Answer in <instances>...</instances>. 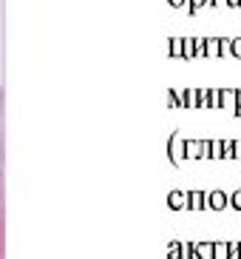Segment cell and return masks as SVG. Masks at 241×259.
Returning a JSON list of instances; mask_svg holds the SVG:
<instances>
[{"mask_svg": "<svg viewBox=\"0 0 241 259\" xmlns=\"http://www.w3.org/2000/svg\"><path fill=\"white\" fill-rule=\"evenodd\" d=\"M6 162V92L0 85V168Z\"/></svg>", "mask_w": 241, "mask_h": 259, "instance_id": "6da1fadb", "label": "cell"}, {"mask_svg": "<svg viewBox=\"0 0 241 259\" xmlns=\"http://www.w3.org/2000/svg\"><path fill=\"white\" fill-rule=\"evenodd\" d=\"M0 222H6V177L0 168Z\"/></svg>", "mask_w": 241, "mask_h": 259, "instance_id": "7a4b0ae2", "label": "cell"}, {"mask_svg": "<svg viewBox=\"0 0 241 259\" xmlns=\"http://www.w3.org/2000/svg\"><path fill=\"white\" fill-rule=\"evenodd\" d=\"M0 259H6V222H0Z\"/></svg>", "mask_w": 241, "mask_h": 259, "instance_id": "3957f363", "label": "cell"}]
</instances>
